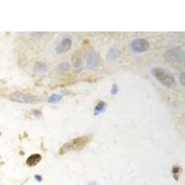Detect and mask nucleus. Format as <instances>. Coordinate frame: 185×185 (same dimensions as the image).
I'll list each match as a JSON object with an SVG mask.
<instances>
[{
	"instance_id": "1",
	"label": "nucleus",
	"mask_w": 185,
	"mask_h": 185,
	"mask_svg": "<svg viewBox=\"0 0 185 185\" xmlns=\"http://www.w3.org/2000/svg\"><path fill=\"white\" fill-rule=\"evenodd\" d=\"M91 139L92 137L88 135L74 138L72 140L68 141L63 144L60 147V149L59 150V154L63 155L71 151H80V150H82L83 148L86 146V144L91 141Z\"/></svg>"
},
{
	"instance_id": "2",
	"label": "nucleus",
	"mask_w": 185,
	"mask_h": 185,
	"mask_svg": "<svg viewBox=\"0 0 185 185\" xmlns=\"http://www.w3.org/2000/svg\"><path fill=\"white\" fill-rule=\"evenodd\" d=\"M152 74L162 85L166 86V87L171 88L173 86H175V84H176L174 77H173L170 73L166 71L164 68H154L152 69Z\"/></svg>"
},
{
	"instance_id": "3",
	"label": "nucleus",
	"mask_w": 185,
	"mask_h": 185,
	"mask_svg": "<svg viewBox=\"0 0 185 185\" xmlns=\"http://www.w3.org/2000/svg\"><path fill=\"white\" fill-rule=\"evenodd\" d=\"M8 99L10 101L16 102V103L29 104V103H35V102L39 101L40 98L38 96L27 94V92H11V94L8 95Z\"/></svg>"
},
{
	"instance_id": "4",
	"label": "nucleus",
	"mask_w": 185,
	"mask_h": 185,
	"mask_svg": "<svg viewBox=\"0 0 185 185\" xmlns=\"http://www.w3.org/2000/svg\"><path fill=\"white\" fill-rule=\"evenodd\" d=\"M130 48L131 52H133L135 54H142L149 49V43L145 39L137 38L132 40L130 43Z\"/></svg>"
},
{
	"instance_id": "5",
	"label": "nucleus",
	"mask_w": 185,
	"mask_h": 185,
	"mask_svg": "<svg viewBox=\"0 0 185 185\" xmlns=\"http://www.w3.org/2000/svg\"><path fill=\"white\" fill-rule=\"evenodd\" d=\"M71 45H72V40L71 38L63 37L60 40V42L56 46V53L59 55L67 53V52L71 48Z\"/></svg>"
},
{
	"instance_id": "6",
	"label": "nucleus",
	"mask_w": 185,
	"mask_h": 185,
	"mask_svg": "<svg viewBox=\"0 0 185 185\" xmlns=\"http://www.w3.org/2000/svg\"><path fill=\"white\" fill-rule=\"evenodd\" d=\"M99 64V57H98L97 54L92 53L88 56L87 59V68H95Z\"/></svg>"
},
{
	"instance_id": "7",
	"label": "nucleus",
	"mask_w": 185,
	"mask_h": 185,
	"mask_svg": "<svg viewBox=\"0 0 185 185\" xmlns=\"http://www.w3.org/2000/svg\"><path fill=\"white\" fill-rule=\"evenodd\" d=\"M41 160H42V155H41L40 154H33L27 158L26 165L28 167H34V166H36Z\"/></svg>"
},
{
	"instance_id": "8",
	"label": "nucleus",
	"mask_w": 185,
	"mask_h": 185,
	"mask_svg": "<svg viewBox=\"0 0 185 185\" xmlns=\"http://www.w3.org/2000/svg\"><path fill=\"white\" fill-rule=\"evenodd\" d=\"M119 56V50L118 47H112L107 52V59L108 60H115Z\"/></svg>"
},
{
	"instance_id": "9",
	"label": "nucleus",
	"mask_w": 185,
	"mask_h": 185,
	"mask_svg": "<svg viewBox=\"0 0 185 185\" xmlns=\"http://www.w3.org/2000/svg\"><path fill=\"white\" fill-rule=\"evenodd\" d=\"M34 71L38 73H44L47 71V66H46L44 63L38 62L35 64V66H34Z\"/></svg>"
},
{
	"instance_id": "10",
	"label": "nucleus",
	"mask_w": 185,
	"mask_h": 185,
	"mask_svg": "<svg viewBox=\"0 0 185 185\" xmlns=\"http://www.w3.org/2000/svg\"><path fill=\"white\" fill-rule=\"evenodd\" d=\"M106 107H107L106 103L103 101H100L95 107V115H98L99 113L104 112L106 110Z\"/></svg>"
},
{
	"instance_id": "11",
	"label": "nucleus",
	"mask_w": 185,
	"mask_h": 185,
	"mask_svg": "<svg viewBox=\"0 0 185 185\" xmlns=\"http://www.w3.org/2000/svg\"><path fill=\"white\" fill-rule=\"evenodd\" d=\"M62 98V95H51L49 98H48V103H52V104H55V103H59Z\"/></svg>"
},
{
	"instance_id": "12",
	"label": "nucleus",
	"mask_w": 185,
	"mask_h": 185,
	"mask_svg": "<svg viewBox=\"0 0 185 185\" xmlns=\"http://www.w3.org/2000/svg\"><path fill=\"white\" fill-rule=\"evenodd\" d=\"M181 172V169L179 166L173 167V169H172V174H173V177H174V179H175L176 181L179 180V176H180Z\"/></svg>"
},
{
	"instance_id": "13",
	"label": "nucleus",
	"mask_w": 185,
	"mask_h": 185,
	"mask_svg": "<svg viewBox=\"0 0 185 185\" xmlns=\"http://www.w3.org/2000/svg\"><path fill=\"white\" fill-rule=\"evenodd\" d=\"M68 68H69V66H68V63H62V64H60V65L59 66V71L62 72V73H66V72H68Z\"/></svg>"
},
{
	"instance_id": "14",
	"label": "nucleus",
	"mask_w": 185,
	"mask_h": 185,
	"mask_svg": "<svg viewBox=\"0 0 185 185\" xmlns=\"http://www.w3.org/2000/svg\"><path fill=\"white\" fill-rule=\"evenodd\" d=\"M117 92H118L117 85H114V86H113V88H112V90H111V92H112L113 95H116V94H117Z\"/></svg>"
},
{
	"instance_id": "15",
	"label": "nucleus",
	"mask_w": 185,
	"mask_h": 185,
	"mask_svg": "<svg viewBox=\"0 0 185 185\" xmlns=\"http://www.w3.org/2000/svg\"><path fill=\"white\" fill-rule=\"evenodd\" d=\"M32 112H33L34 114H35L34 116H40V115H41V112H40V111H38V110H33Z\"/></svg>"
},
{
	"instance_id": "16",
	"label": "nucleus",
	"mask_w": 185,
	"mask_h": 185,
	"mask_svg": "<svg viewBox=\"0 0 185 185\" xmlns=\"http://www.w3.org/2000/svg\"><path fill=\"white\" fill-rule=\"evenodd\" d=\"M35 179L37 181H42V177L41 176H39V175H35Z\"/></svg>"
},
{
	"instance_id": "17",
	"label": "nucleus",
	"mask_w": 185,
	"mask_h": 185,
	"mask_svg": "<svg viewBox=\"0 0 185 185\" xmlns=\"http://www.w3.org/2000/svg\"><path fill=\"white\" fill-rule=\"evenodd\" d=\"M183 76H184V75H183V74H181V83H182V85L184 84V83H183Z\"/></svg>"
},
{
	"instance_id": "18",
	"label": "nucleus",
	"mask_w": 185,
	"mask_h": 185,
	"mask_svg": "<svg viewBox=\"0 0 185 185\" xmlns=\"http://www.w3.org/2000/svg\"><path fill=\"white\" fill-rule=\"evenodd\" d=\"M89 185H96V183H95V182H94V181H92L91 183H89Z\"/></svg>"
},
{
	"instance_id": "19",
	"label": "nucleus",
	"mask_w": 185,
	"mask_h": 185,
	"mask_svg": "<svg viewBox=\"0 0 185 185\" xmlns=\"http://www.w3.org/2000/svg\"><path fill=\"white\" fill-rule=\"evenodd\" d=\"M0 134H1V132H0Z\"/></svg>"
}]
</instances>
